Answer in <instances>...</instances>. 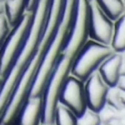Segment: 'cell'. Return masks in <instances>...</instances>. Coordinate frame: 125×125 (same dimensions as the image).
I'll list each match as a JSON object with an SVG mask.
<instances>
[{"label": "cell", "instance_id": "6da1fadb", "mask_svg": "<svg viewBox=\"0 0 125 125\" xmlns=\"http://www.w3.org/2000/svg\"><path fill=\"white\" fill-rule=\"evenodd\" d=\"M88 13L89 0H78L74 24L66 43L60 51L42 93L41 123H53L59 91L66 78L70 75L76 55L88 39Z\"/></svg>", "mask_w": 125, "mask_h": 125}, {"label": "cell", "instance_id": "7a4b0ae2", "mask_svg": "<svg viewBox=\"0 0 125 125\" xmlns=\"http://www.w3.org/2000/svg\"><path fill=\"white\" fill-rule=\"evenodd\" d=\"M32 20V13L25 12L21 19L10 29L2 46L0 47V77L4 78L21 51Z\"/></svg>", "mask_w": 125, "mask_h": 125}, {"label": "cell", "instance_id": "3957f363", "mask_svg": "<svg viewBox=\"0 0 125 125\" xmlns=\"http://www.w3.org/2000/svg\"><path fill=\"white\" fill-rule=\"evenodd\" d=\"M113 52L110 45L88 38L76 55L70 74L84 82L93 72L97 71L102 62Z\"/></svg>", "mask_w": 125, "mask_h": 125}, {"label": "cell", "instance_id": "277c9868", "mask_svg": "<svg viewBox=\"0 0 125 125\" xmlns=\"http://www.w3.org/2000/svg\"><path fill=\"white\" fill-rule=\"evenodd\" d=\"M114 21L96 4L89 0L88 13V38L99 43L110 45Z\"/></svg>", "mask_w": 125, "mask_h": 125}, {"label": "cell", "instance_id": "5b68a950", "mask_svg": "<svg viewBox=\"0 0 125 125\" xmlns=\"http://www.w3.org/2000/svg\"><path fill=\"white\" fill-rule=\"evenodd\" d=\"M58 103L67 107L77 117L80 116L87 108L84 82L70 74L59 91Z\"/></svg>", "mask_w": 125, "mask_h": 125}, {"label": "cell", "instance_id": "8992f818", "mask_svg": "<svg viewBox=\"0 0 125 125\" xmlns=\"http://www.w3.org/2000/svg\"><path fill=\"white\" fill-rule=\"evenodd\" d=\"M109 86L95 71L84 81V93L87 107L98 112L105 104Z\"/></svg>", "mask_w": 125, "mask_h": 125}, {"label": "cell", "instance_id": "52a82bcc", "mask_svg": "<svg viewBox=\"0 0 125 125\" xmlns=\"http://www.w3.org/2000/svg\"><path fill=\"white\" fill-rule=\"evenodd\" d=\"M42 119V96L28 97L18 111L12 125H40Z\"/></svg>", "mask_w": 125, "mask_h": 125}, {"label": "cell", "instance_id": "ba28073f", "mask_svg": "<svg viewBox=\"0 0 125 125\" xmlns=\"http://www.w3.org/2000/svg\"><path fill=\"white\" fill-rule=\"evenodd\" d=\"M121 55L118 52H113L104 60L97 69L99 75L109 87L115 86L121 75Z\"/></svg>", "mask_w": 125, "mask_h": 125}, {"label": "cell", "instance_id": "9c48e42d", "mask_svg": "<svg viewBox=\"0 0 125 125\" xmlns=\"http://www.w3.org/2000/svg\"><path fill=\"white\" fill-rule=\"evenodd\" d=\"M110 47L118 53L125 50V12L114 20Z\"/></svg>", "mask_w": 125, "mask_h": 125}, {"label": "cell", "instance_id": "30bf717a", "mask_svg": "<svg viewBox=\"0 0 125 125\" xmlns=\"http://www.w3.org/2000/svg\"><path fill=\"white\" fill-rule=\"evenodd\" d=\"M5 17L13 27L26 12V0H4Z\"/></svg>", "mask_w": 125, "mask_h": 125}, {"label": "cell", "instance_id": "8fae6325", "mask_svg": "<svg viewBox=\"0 0 125 125\" xmlns=\"http://www.w3.org/2000/svg\"><path fill=\"white\" fill-rule=\"evenodd\" d=\"M94 1L113 21L125 12L123 0H94Z\"/></svg>", "mask_w": 125, "mask_h": 125}, {"label": "cell", "instance_id": "7c38bea8", "mask_svg": "<svg viewBox=\"0 0 125 125\" xmlns=\"http://www.w3.org/2000/svg\"><path fill=\"white\" fill-rule=\"evenodd\" d=\"M53 124L54 125H77V116L64 105L57 103L55 112H54Z\"/></svg>", "mask_w": 125, "mask_h": 125}, {"label": "cell", "instance_id": "4fadbf2b", "mask_svg": "<svg viewBox=\"0 0 125 125\" xmlns=\"http://www.w3.org/2000/svg\"><path fill=\"white\" fill-rule=\"evenodd\" d=\"M101 120L98 112L86 108L80 116L77 117V125H100Z\"/></svg>", "mask_w": 125, "mask_h": 125}, {"label": "cell", "instance_id": "5bb4252c", "mask_svg": "<svg viewBox=\"0 0 125 125\" xmlns=\"http://www.w3.org/2000/svg\"><path fill=\"white\" fill-rule=\"evenodd\" d=\"M105 103L114 108L118 109V110L122 109L124 107L123 103H122V99H121V91L116 86L109 87L107 94H106Z\"/></svg>", "mask_w": 125, "mask_h": 125}, {"label": "cell", "instance_id": "9a60e30c", "mask_svg": "<svg viewBox=\"0 0 125 125\" xmlns=\"http://www.w3.org/2000/svg\"><path fill=\"white\" fill-rule=\"evenodd\" d=\"M119 110H120V109H119ZM119 110L105 103V104H104V106L98 111V114H99L101 123L108 124V123L111 122L113 119H115V118L118 116Z\"/></svg>", "mask_w": 125, "mask_h": 125}, {"label": "cell", "instance_id": "2e32d148", "mask_svg": "<svg viewBox=\"0 0 125 125\" xmlns=\"http://www.w3.org/2000/svg\"><path fill=\"white\" fill-rule=\"evenodd\" d=\"M10 29H11V26H10L9 22L7 21L5 15L0 16V47L2 46L5 38L10 32Z\"/></svg>", "mask_w": 125, "mask_h": 125}, {"label": "cell", "instance_id": "e0dca14e", "mask_svg": "<svg viewBox=\"0 0 125 125\" xmlns=\"http://www.w3.org/2000/svg\"><path fill=\"white\" fill-rule=\"evenodd\" d=\"M106 125H125V106L119 110L118 116Z\"/></svg>", "mask_w": 125, "mask_h": 125}, {"label": "cell", "instance_id": "ac0fdd59", "mask_svg": "<svg viewBox=\"0 0 125 125\" xmlns=\"http://www.w3.org/2000/svg\"><path fill=\"white\" fill-rule=\"evenodd\" d=\"M121 92H125V75H120L116 85H115Z\"/></svg>", "mask_w": 125, "mask_h": 125}, {"label": "cell", "instance_id": "d6986e66", "mask_svg": "<svg viewBox=\"0 0 125 125\" xmlns=\"http://www.w3.org/2000/svg\"><path fill=\"white\" fill-rule=\"evenodd\" d=\"M121 55V68H120V72L121 75H125V50L120 52Z\"/></svg>", "mask_w": 125, "mask_h": 125}, {"label": "cell", "instance_id": "ffe728a7", "mask_svg": "<svg viewBox=\"0 0 125 125\" xmlns=\"http://www.w3.org/2000/svg\"><path fill=\"white\" fill-rule=\"evenodd\" d=\"M37 0H26V11L31 12L33 10Z\"/></svg>", "mask_w": 125, "mask_h": 125}, {"label": "cell", "instance_id": "44dd1931", "mask_svg": "<svg viewBox=\"0 0 125 125\" xmlns=\"http://www.w3.org/2000/svg\"><path fill=\"white\" fill-rule=\"evenodd\" d=\"M5 8H4V0H0V16L4 15Z\"/></svg>", "mask_w": 125, "mask_h": 125}, {"label": "cell", "instance_id": "7402d4cb", "mask_svg": "<svg viewBox=\"0 0 125 125\" xmlns=\"http://www.w3.org/2000/svg\"><path fill=\"white\" fill-rule=\"evenodd\" d=\"M2 83H3V78L0 77V89H1V86H2Z\"/></svg>", "mask_w": 125, "mask_h": 125}, {"label": "cell", "instance_id": "603a6c76", "mask_svg": "<svg viewBox=\"0 0 125 125\" xmlns=\"http://www.w3.org/2000/svg\"><path fill=\"white\" fill-rule=\"evenodd\" d=\"M40 125H54L53 123H41Z\"/></svg>", "mask_w": 125, "mask_h": 125}, {"label": "cell", "instance_id": "cb8c5ba5", "mask_svg": "<svg viewBox=\"0 0 125 125\" xmlns=\"http://www.w3.org/2000/svg\"><path fill=\"white\" fill-rule=\"evenodd\" d=\"M100 125H106V124H104V123H101V124H100Z\"/></svg>", "mask_w": 125, "mask_h": 125}, {"label": "cell", "instance_id": "d4e9b609", "mask_svg": "<svg viewBox=\"0 0 125 125\" xmlns=\"http://www.w3.org/2000/svg\"><path fill=\"white\" fill-rule=\"evenodd\" d=\"M123 2H124V6H125V0H123Z\"/></svg>", "mask_w": 125, "mask_h": 125}, {"label": "cell", "instance_id": "484cf974", "mask_svg": "<svg viewBox=\"0 0 125 125\" xmlns=\"http://www.w3.org/2000/svg\"><path fill=\"white\" fill-rule=\"evenodd\" d=\"M0 125H1V124H0Z\"/></svg>", "mask_w": 125, "mask_h": 125}]
</instances>
